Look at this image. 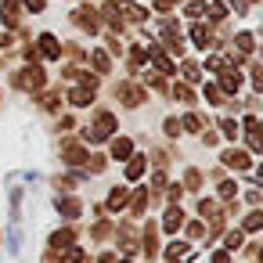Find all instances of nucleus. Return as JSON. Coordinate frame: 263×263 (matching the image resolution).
<instances>
[{
	"label": "nucleus",
	"instance_id": "obj_1",
	"mask_svg": "<svg viewBox=\"0 0 263 263\" xmlns=\"http://www.w3.org/2000/svg\"><path fill=\"white\" fill-rule=\"evenodd\" d=\"M112 130H116V119H112L108 112H101V116H98V123L87 130V141H105Z\"/></svg>",
	"mask_w": 263,
	"mask_h": 263
},
{
	"label": "nucleus",
	"instance_id": "obj_2",
	"mask_svg": "<svg viewBox=\"0 0 263 263\" xmlns=\"http://www.w3.org/2000/svg\"><path fill=\"white\" fill-rule=\"evenodd\" d=\"M141 98H144V94H141V87H134V83H123V87H119V101L130 105V108L141 105Z\"/></svg>",
	"mask_w": 263,
	"mask_h": 263
},
{
	"label": "nucleus",
	"instance_id": "obj_3",
	"mask_svg": "<svg viewBox=\"0 0 263 263\" xmlns=\"http://www.w3.org/2000/svg\"><path fill=\"white\" fill-rule=\"evenodd\" d=\"M18 83H22V87H33V90H36V87H44V72H40V69H26V72L18 76Z\"/></svg>",
	"mask_w": 263,
	"mask_h": 263
},
{
	"label": "nucleus",
	"instance_id": "obj_4",
	"mask_svg": "<svg viewBox=\"0 0 263 263\" xmlns=\"http://www.w3.org/2000/svg\"><path fill=\"white\" fill-rule=\"evenodd\" d=\"M40 51H44L47 58H58V54H62V47H58V40H54L51 33H44V36H40Z\"/></svg>",
	"mask_w": 263,
	"mask_h": 263
},
{
	"label": "nucleus",
	"instance_id": "obj_5",
	"mask_svg": "<svg viewBox=\"0 0 263 263\" xmlns=\"http://www.w3.org/2000/svg\"><path fill=\"white\" fill-rule=\"evenodd\" d=\"M62 148H65V152H62V155H65V162H87V152H83L80 144H72V141H69V144H62Z\"/></svg>",
	"mask_w": 263,
	"mask_h": 263
},
{
	"label": "nucleus",
	"instance_id": "obj_6",
	"mask_svg": "<svg viewBox=\"0 0 263 263\" xmlns=\"http://www.w3.org/2000/svg\"><path fill=\"white\" fill-rule=\"evenodd\" d=\"M69 98H72V105H90V101H94V87H80V90H72Z\"/></svg>",
	"mask_w": 263,
	"mask_h": 263
},
{
	"label": "nucleus",
	"instance_id": "obj_7",
	"mask_svg": "<svg viewBox=\"0 0 263 263\" xmlns=\"http://www.w3.org/2000/svg\"><path fill=\"white\" fill-rule=\"evenodd\" d=\"M130 148H134V144H130L126 137H119V141H112V159H130Z\"/></svg>",
	"mask_w": 263,
	"mask_h": 263
},
{
	"label": "nucleus",
	"instance_id": "obj_8",
	"mask_svg": "<svg viewBox=\"0 0 263 263\" xmlns=\"http://www.w3.org/2000/svg\"><path fill=\"white\" fill-rule=\"evenodd\" d=\"M220 72H223V90H231V94H234V90L241 87V76H238V72H231V69H220Z\"/></svg>",
	"mask_w": 263,
	"mask_h": 263
},
{
	"label": "nucleus",
	"instance_id": "obj_9",
	"mask_svg": "<svg viewBox=\"0 0 263 263\" xmlns=\"http://www.w3.org/2000/svg\"><path fill=\"white\" fill-rule=\"evenodd\" d=\"M180 223H184V216H180V209H177V205H170V213H166V231L173 234V231H177Z\"/></svg>",
	"mask_w": 263,
	"mask_h": 263
},
{
	"label": "nucleus",
	"instance_id": "obj_10",
	"mask_svg": "<svg viewBox=\"0 0 263 263\" xmlns=\"http://www.w3.org/2000/svg\"><path fill=\"white\" fill-rule=\"evenodd\" d=\"M4 22L18 26V0H8V4H4Z\"/></svg>",
	"mask_w": 263,
	"mask_h": 263
},
{
	"label": "nucleus",
	"instance_id": "obj_11",
	"mask_svg": "<svg viewBox=\"0 0 263 263\" xmlns=\"http://www.w3.org/2000/svg\"><path fill=\"white\" fill-rule=\"evenodd\" d=\"M227 162H231L234 170H249V155H245V152H227Z\"/></svg>",
	"mask_w": 263,
	"mask_h": 263
},
{
	"label": "nucleus",
	"instance_id": "obj_12",
	"mask_svg": "<svg viewBox=\"0 0 263 263\" xmlns=\"http://www.w3.org/2000/svg\"><path fill=\"white\" fill-rule=\"evenodd\" d=\"M58 209H62L65 216H80V202H76V198H58Z\"/></svg>",
	"mask_w": 263,
	"mask_h": 263
},
{
	"label": "nucleus",
	"instance_id": "obj_13",
	"mask_svg": "<svg viewBox=\"0 0 263 263\" xmlns=\"http://www.w3.org/2000/svg\"><path fill=\"white\" fill-rule=\"evenodd\" d=\"M123 205H126V191H112V195H108V209H112V213H119Z\"/></svg>",
	"mask_w": 263,
	"mask_h": 263
},
{
	"label": "nucleus",
	"instance_id": "obj_14",
	"mask_svg": "<svg viewBox=\"0 0 263 263\" xmlns=\"http://www.w3.org/2000/svg\"><path fill=\"white\" fill-rule=\"evenodd\" d=\"M234 44H238V54H252V36H249V33H238Z\"/></svg>",
	"mask_w": 263,
	"mask_h": 263
},
{
	"label": "nucleus",
	"instance_id": "obj_15",
	"mask_svg": "<svg viewBox=\"0 0 263 263\" xmlns=\"http://www.w3.org/2000/svg\"><path fill=\"white\" fill-rule=\"evenodd\" d=\"M141 173H144V155H134L130 159V180H137Z\"/></svg>",
	"mask_w": 263,
	"mask_h": 263
},
{
	"label": "nucleus",
	"instance_id": "obj_16",
	"mask_svg": "<svg viewBox=\"0 0 263 263\" xmlns=\"http://www.w3.org/2000/svg\"><path fill=\"white\" fill-rule=\"evenodd\" d=\"M72 234H76L72 227H65V231H58V234H54V249H62V245H72Z\"/></svg>",
	"mask_w": 263,
	"mask_h": 263
},
{
	"label": "nucleus",
	"instance_id": "obj_17",
	"mask_svg": "<svg viewBox=\"0 0 263 263\" xmlns=\"http://www.w3.org/2000/svg\"><path fill=\"white\" fill-rule=\"evenodd\" d=\"M108 65H112V62H108V54H105V51H98V54H94V69H98V72H108Z\"/></svg>",
	"mask_w": 263,
	"mask_h": 263
},
{
	"label": "nucleus",
	"instance_id": "obj_18",
	"mask_svg": "<svg viewBox=\"0 0 263 263\" xmlns=\"http://www.w3.org/2000/svg\"><path fill=\"white\" fill-rule=\"evenodd\" d=\"M144 58H148V54H144V47H134V51H130V65H134V69H137V65H144Z\"/></svg>",
	"mask_w": 263,
	"mask_h": 263
},
{
	"label": "nucleus",
	"instance_id": "obj_19",
	"mask_svg": "<svg viewBox=\"0 0 263 263\" xmlns=\"http://www.w3.org/2000/svg\"><path fill=\"white\" fill-rule=\"evenodd\" d=\"M144 205H148V191H137L134 195V213H144Z\"/></svg>",
	"mask_w": 263,
	"mask_h": 263
},
{
	"label": "nucleus",
	"instance_id": "obj_20",
	"mask_svg": "<svg viewBox=\"0 0 263 263\" xmlns=\"http://www.w3.org/2000/svg\"><path fill=\"white\" fill-rule=\"evenodd\" d=\"M259 223H263V216H259V213H252V216L245 220V227H249V231H259Z\"/></svg>",
	"mask_w": 263,
	"mask_h": 263
},
{
	"label": "nucleus",
	"instance_id": "obj_21",
	"mask_svg": "<svg viewBox=\"0 0 263 263\" xmlns=\"http://www.w3.org/2000/svg\"><path fill=\"white\" fill-rule=\"evenodd\" d=\"M184 126H187V130H198L202 119H198V116H184Z\"/></svg>",
	"mask_w": 263,
	"mask_h": 263
},
{
	"label": "nucleus",
	"instance_id": "obj_22",
	"mask_svg": "<svg viewBox=\"0 0 263 263\" xmlns=\"http://www.w3.org/2000/svg\"><path fill=\"white\" fill-rule=\"evenodd\" d=\"M220 195H223V198H231V195H234V184H231V180H223V184H220Z\"/></svg>",
	"mask_w": 263,
	"mask_h": 263
},
{
	"label": "nucleus",
	"instance_id": "obj_23",
	"mask_svg": "<svg viewBox=\"0 0 263 263\" xmlns=\"http://www.w3.org/2000/svg\"><path fill=\"white\" fill-rule=\"evenodd\" d=\"M238 245H241V234H238V231H234V234H227V249H238Z\"/></svg>",
	"mask_w": 263,
	"mask_h": 263
},
{
	"label": "nucleus",
	"instance_id": "obj_24",
	"mask_svg": "<svg viewBox=\"0 0 263 263\" xmlns=\"http://www.w3.org/2000/svg\"><path fill=\"white\" fill-rule=\"evenodd\" d=\"M26 8H33V11H40V8H44V0H26Z\"/></svg>",
	"mask_w": 263,
	"mask_h": 263
},
{
	"label": "nucleus",
	"instance_id": "obj_25",
	"mask_svg": "<svg viewBox=\"0 0 263 263\" xmlns=\"http://www.w3.org/2000/svg\"><path fill=\"white\" fill-rule=\"evenodd\" d=\"M213 263H227V252H216V256H213Z\"/></svg>",
	"mask_w": 263,
	"mask_h": 263
},
{
	"label": "nucleus",
	"instance_id": "obj_26",
	"mask_svg": "<svg viewBox=\"0 0 263 263\" xmlns=\"http://www.w3.org/2000/svg\"><path fill=\"white\" fill-rule=\"evenodd\" d=\"M4 44H8V33H4V36H0V47H4Z\"/></svg>",
	"mask_w": 263,
	"mask_h": 263
}]
</instances>
